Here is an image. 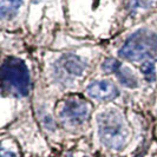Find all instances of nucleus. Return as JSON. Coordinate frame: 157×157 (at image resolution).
Here are the masks:
<instances>
[{"mask_svg": "<svg viewBox=\"0 0 157 157\" xmlns=\"http://www.w3.org/2000/svg\"><path fill=\"white\" fill-rule=\"evenodd\" d=\"M23 4V0H0V14L2 18H12L16 16Z\"/></svg>", "mask_w": 157, "mask_h": 157, "instance_id": "7", "label": "nucleus"}, {"mask_svg": "<svg viewBox=\"0 0 157 157\" xmlns=\"http://www.w3.org/2000/svg\"><path fill=\"white\" fill-rule=\"evenodd\" d=\"M118 55L129 62H156L157 34L148 29L137 30L119 48Z\"/></svg>", "mask_w": 157, "mask_h": 157, "instance_id": "2", "label": "nucleus"}, {"mask_svg": "<svg viewBox=\"0 0 157 157\" xmlns=\"http://www.w3.org/2000/svg\"><path fill=\"white\" fill-rule=\"evenodd\" d=\"M0 157H17V154L16 152H13L12 150H8V149H6L5 147H2Z\"/></svg>", "mask_w": 157, "mask_h": 157, "instance_id": "12", "label": "nucleus"}, {"mask_svg": "<svg viewBox=\"0 0 157 157\" xmlns=\"http://www.w3.org/2000/svg\"><path fill=\"white\" fill-rule=\"evenodd\" d=\"M154 0H129V5L135 10H147L152 5Z\"/></svg>", "mask_w": 157, "mask_h": 157, "instance_id": "11", "label": "nucleus"}, {"mask_svg": "<svg viewBox=\"0 0 157 157\" xmlns=\"http://www.w3.org/2000/svg\"><path fill=\"white\" fill-rule=\"evenodd\" d=\"M2 90L16 97H25L30 91V73L21 59L10 57L1 67Z\"/></svg>", "mask_w": 157, "mask_h": 157, "instance_id": "3", "label": "nucleus"}, {"mask_svg": "<svg viewBox=\"0 0 157 157\" xmlns=\"http://www.w3.org/2000/svg\"><path fill=\"white\" fill-rule=\"evenodd\" d=\"M89 113L90 109L86 103L80 99H70L63 105L59 116L65 124L76 126L83 124L89 117Z\"/></svg>", "mask_w": 157, "mask_h": 157, "instance_id": "4", "label": "nucleus"}, {"mask_svg": "<svg viewBox=\"0 0 157 157\" xmlns=\"http://www.w3.org/2000/svg\"><path fill=\"white\" fill-rule=\"evenodd\" d=\"M87 94L97 101H111L119 94L117 86L110 80H96L86 87Z\"/></svg>", "mask_w": 157, "mask_h": 157, "instance_id": "5", "label": "nucleus"}, {"mask_svg": "<svg viewBox=\"0 0 157 157\" xmlns=\"http://www.w3.org/2000/svg\"><path fill=\"white\" fill-rule=\"evenodd\" d=\"M60 63H62L64 70L71 76H80L83 73V71L85 70V64L83 63V60L77 56H64L60 59Z\"/></svg>", "mask_w": 157, "mask_h": 157, "instance_id": "6", "label": "nucleus"}, {"mask_svg": "<svg viewBox=\"0 0 157 157\" xmlns=\"http://www.w3.org/2000/svg\"><path fill=\"white\" fill-rule=\"evenodd\" d=\"M98 135L102 143L112 150H121L128 142L129 130L123 115L116 109H108L97 116Z\"/></svg>", "mask_w": 157, "mask_h": 157, "instance_id": "1", "label": "nucleus"}, {"mask_svg": "<svg viewBox=\"0 0 157 157\" xmlns=\"http://www.w3.org/2000/svg\"><path fill=\"white\" fill-rule=\"evenodd\" d=\"M118 79L121 82L122 85H124L125 87L129 89H135L138 86V79L135 76V73L130 69L128 67H123L118 71L117 73Z\"/></svg>", "mask_w": 157, "mask_h": 157, "instance_id": "8", "label": "nucleus"}, {"mask_svg": "<svg viewBox=\"0 0 157 157\" xmlns=\"http://www.w3.org/2000/svg\"><path fill=\"white\" fill-rule=\"evenodd\" d=\"M141 72L147 80H149V82L154 80L155 77H156V69H155L154 62L152 60H145V62H143V64H142L141 66Z\"/></svg>", "mask_w": 157, "mask_h": 157, "instance_id": "9", "label": "nucleus"}, {"mask_svg": "<svg viewBox=\"0 0 157 157\" xmlns=\"http://www.w3.org/2000/svg\"><path fill=\"white\" fill-rule=\"evenodd\" d=\"M121 67V63L118 62L117 59L115 58H108L105 59L102 64V70L105 73H113V72H117Z\"/></svg>", "mask_w": 157, "mask_h": 157, "instance_id": "10", "label": "nucleus"}]
</instances>
